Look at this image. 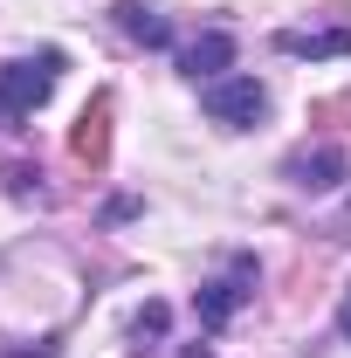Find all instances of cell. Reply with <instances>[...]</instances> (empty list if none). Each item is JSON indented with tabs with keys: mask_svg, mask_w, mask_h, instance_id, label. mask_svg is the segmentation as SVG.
Masks as SVG:
<instances>
[{
	"mask_svg": "<svg viewBox=\"0 0 351 358\" xmlns=\"http://www.w3.org/2000/svg\"><path fill=\"white\" fill-rule=\"evenodd\" d=\"M55 76H62V55H55V48H42V55H21V62H7V69H0V117H7V124L35 117L48 96H55Z\"/></svg>",
	"mask_w": 351,
	"mask_h": 358,
	"instance_id": "cell-1",
	"label": "cell"
},
{
	"mask_svg": "<svg viewBox=\"0 0 351 358\" xmlns=\"http://www.w3.org/2000/svg\"><path fill=\"white\" fill-rule=\"evenodd\" d=\"M255 255H234V262L220 268L214 282H200V296H193V317H200V331H227V317L241 310L248 296H255Z\"/></svg>",
	"mask_w": 351,
	"mask_h": 358,
	"instance_id": "cell-2",
	"label": "cell"
},
{
	"mask_svg": "<svg viewBox=\"0 0 351 358\" xmlns=\"http://www.w3.org/2000/svg\"><path fill=\"white\" fill-rule=\"evenodd\" d=\"M200 103H207V117L227 124V131H248V124H262L268 117V90L255 76H220V83H200Z\"/></svg>",
	"mask_w": 351,
	"mask_h": 358,
	"instance_id": "cell-3",
	"label": "cell"
},
{
	"mask_svg": "<svg viewBox=\"0 0 351 358\" xmlns=\"http://www.w3.org/2000/svg\"><path fill=\"white\" fill-rule=\"evenodd\" d=\"M110 110H117V103H110V90H96V96L83 103V117H76V131H69V159L89 166V173H103V166H110Z\"/></svg>",
	"mask_w": 351,
	"mask_h": 358,
	"instance_id": "cell-4",
	"label": "cell"
},
{
	"mask_svg": "<svg viewBox=\"0 0 351 358\" xmlns=\"http://www.w3.org/2000/svg\"><path fill=\"white\" fill-rule=\"evenodd\" d=\"M227 62H234V35H220V28H207L200 42L179 48V76H186V83H220Z\"/></svg>",
	"mask_w": 351,
	"mask_h": 358,
	"instance_id": "cell-5",
	"label": "cell"
},
{
	"mask_svg": "<svg viewBox=\"0 0 351 358\" xmlns=\"http://www.w3.org/2000/svg\"><path fill=\"white\" fill-rule=\"evenodd\" d=\"M275 48L296 62H331V55H351V28H282Z\"/></svg>",
	"mask_w": 351,
	"mask_h": 358,
	"instance_id": "cell-6",
	"label": "cell"
},
{
	"mask_svg": "<svg viewBox=\"0 0 351 358\" xmlns=\"http://www.w3.org/2000/svg\"><path fill=\"white\" fill-rule=\"evenodd\" d=\"M282 173L296 179L303 193H331V186L351 173V159H345V152H331V145H324V152H289V166H282Z\"/></svg>",
	"mask_w": 351,
	"mask_h": 358,
	"instance_id": "cell-7",
	"label": "cell"
},
{
	"mask_svg": "<svg viewBox=\"0 0 351 358\" xmlns=\"http://www.w3.org/2000/svg\"><path fill=\"white\" fill-rule=\"evenodd\" d=\"M110 14H117V28H124L131 42H145V48H173V21H166L152 0H117Z\"/></svg>",
	"mask_w": 351,
	"mask_h": 358,
	"instance_id": "cell-8",
	"label": "cell"
},
{
	"mask_svg": "<svg viewBox=\"0 0 351 358\" xmlns=\"http://www.w3.org/2000/svg\"><path fill=\"white\" fill-rule=\"evenodd\" d=\"M166 324H173V310H166V303H145V310L131 317V331H138V338H166Z\"/></svg>",
	"mask_w": 351,
	"mask_h": 358,
	"instance_id": "cell-9",
	"label": "cell"
},
{
	"mask_svg": "<svg viewBox=\"0 0 351 358\" xmlns=\"http://www.w3.org/2000/svg\"><path fill=\"white\" fill-rule=\"evenodd\" d=\"M310 124H351V90L345 96H324V103L310 110Z\"/></svg>",
	"mask_w": 351,
	"mask_h": 358,
	"instance_id": "cell-10",
	"label": "cell"
},
{
	"mask_svg": "<svg viewBox=\"0 0 351 358\" xmlns=\"http://www.w3.org/2000/svg\"><path fill=\"white\" fill-rule=\"evenodd\" d=\"M35 179H42V173H35V166H7V186H14V193H21V200H28V193H35Z\"/></svg>",
	"mask_w": 351,
	"mask_h": 358,
	"instance_id": "cell-11",
	"label": "cell"
},
{
	"mask_svg": "<svg viewBox=\"0 0 351 358\" xmlns=\"http://www.w3.org/2000/svg\"><path fill=\"white\" fill-rule=\"evenodd\" d=\"M338 331L351 338V289H345V303H338Z\"/></svg>",
	"mask_w": 351,
	"mask_h": 358,
	"instance_id": "cell-12",
	"label": "cell"
},
{
	"mask_svg": "<svg viewBox=\"0 0 351 358\" xmlns=\"http://www.w3.org/2000/svg\"><path fill=\"white\" fill-rule=\"evenodd\" d=\"M179 358H214V352H207V345H186V352H179Z\"/></svg>",
	"mask_w": 351,
	"mask_h": 358,
	"instance_id": "cell-13",
	"label": "cell"
}]
</instances>
